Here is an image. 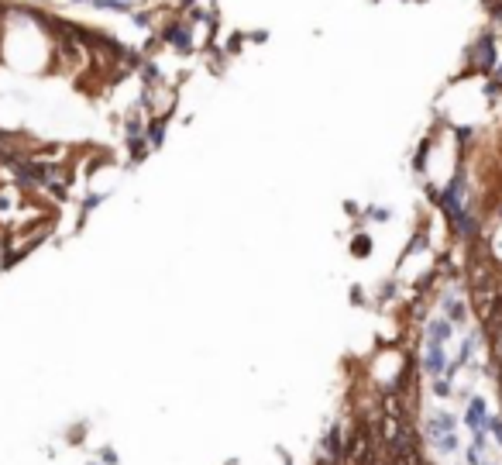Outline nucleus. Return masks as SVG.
I'll return each mask as SVG.
<instances>
[{"label":"nucleus","instance_id":"obj_4","mask_svg":"<svg viewBox=\"0 0 502 465\" xmlns=\"http://www.w3.org/2000/svg\"><path fill=\"white\" fill-rule=\"evenodd\" d=\"M434 441H437V448H441V451H454V448H458L454 431H451V434H441V438H434Z\"/></svg>","mask_w":502,"mask_h":465},{"label":"nucleus","instance_id":"obj_2","mask_svg":"<svg viewBox=\"0 0 502 465\" xmlns=\"http://www.w3.org/2000/svg\"><path fill=\"white\" fill-rule=\"evenodd\" d=\"M468 424H471V431L478 434V441H482L485 434V404L482 400H471V407H468Z\"/></svg>","mask_w":502,"mask_h":465},{"label":"nucleus","instance_id":"obj_5","mask_svg":"<svg viewBox=\"0 0 502 465\" xmlns=\"http://www.w3.org/2000/svg\"><path fill=\"white\" fill-rule=\"evenodd\" d=\"M434 393H437V396H447V393H451V386H447V383H434Z\"/></svg>","mask_w":502,"mask_h":465},{"label":"nucleus","instance_id":"obj_1","mask_svg":"<svg viewBox=\"0 0 502 465\" xmlns=\"http://www.w3.org/2000/svg\"><path fill=\"white\" fill-rule=\"evenodd\" d=\"M324 448H327L330 462H344V431H341V424H334L327 431V441H324Z\"/></svg>","mask_w":502,"mask_h":465},{"label":"nucleus","instance_id":"obj_3","mask_svg":"<svg viewBox=\"0 0 502 465\" xmlns=\"http://www.w3.org/2000/svg\"><path fill=\"white\" fill-rule=\"evenodd\" d=\"M426 372H434V376L444 372V351L437 341H430V349H426Z\"/></svg>","mask_w":502,"mask_h":465}]
</instances>
